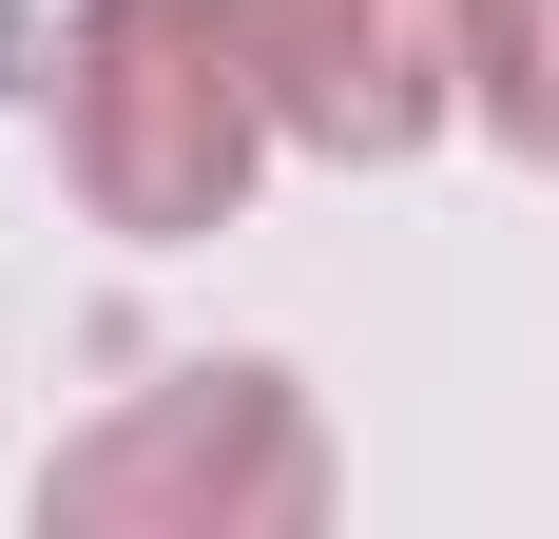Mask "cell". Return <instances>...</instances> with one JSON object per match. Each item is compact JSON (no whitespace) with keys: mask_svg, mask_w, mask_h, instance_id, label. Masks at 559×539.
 <instances>
[{"mask_svg":"<svg viewBox=\"0 0 559 539\" xmlns=\"http://www.w3.org/2000/svg\"><path fill=\"white\" fill-rule=\"evenodd\" d=\"M347 501V443L289 367H155L39 463V539H309Z\"/></svg>","mask_w":559,"mask_h":539,"instance_id":"obj_2","label":"cell"},{"mask_svg":"<svg viewBox=\"0 0 559 539\" xmlns=\"http://www.w3.org/2000/svg\"><path fill=\"white\" fill-rule=\"evenodd\" d=\"M289 155L329 173H405L463 135V0H251Z\"/></svg>","mask_w":559,"mask_h":539,"instance_id":"obj_3","label":"cell"},{"mask_svg":"<svg viewBox=\"0 0 559 539\" xmlns=\"http://www.w3.org/2000/svg\"><path fill=\"white\" fill-rule=\"evenodd\" d=\"M39 135H58V193H78L116 251H213V231L251 213V173L289 155L271 58H251V0H58Z\"/></svg>","mask_w":559,"mask_h":539,"instance_id":"obj_1","label":"cell"},{"mask_svg":"<svg viewBox=\"0 0 559 539\" xmlns=\"http://www.w3.org/2000/svg\"><path fill=\"white\" fill-rule=\"evenodd\" d=\"M463 135L559 173V0H463Z\"/></svg>","mask_w":559,"mask_h":539,"instance_id":"obj_4","label":"cell"}]
</instances>
